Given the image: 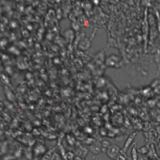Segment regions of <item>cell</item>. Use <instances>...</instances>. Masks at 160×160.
Returning <instances> with one entry per match:
<instances>
[{
  "mask_svg": "<svg viewBox=\"0 0 160 160\" xmlns=\"http://www.w3.org/2000/svg\"><path fill=\"white\" fill-rule=\"evenodd\" d=\"M75 154L76 156H80V157H82V158H85V156H87V153H88V149L81 146V145H79L78 148H76L75 150Z\"/></svg>",
  "mask_w": 160,
  "mask_h": 160,
  "instance_id": "cell-2",
  "label": "cell"
},
{
  "mask_svg": "<svg viewBox=\"0 0 160 160\" xmlns=\"http://www.w3.org/2000/svg\"><path fill=\"white\" fill-rule=\"evenodd\" d=\"M91 46V40L90 38H82L79 42V48L81 50H87Z\"/></svg>",
  "mask_w": 160,
  "mask_h": 160,
  "instance_id": "cell-5",
  "label": "cell"
},
{
  "mask_svg": "<svg viewBox=\"0 0 160 160\" xmlns=\"http://www.w3.org/2000/svg\"><path fill=\"white\" fill-rule=\"evenodd\" d=\"M135 136H136V132H134V133H132V134H130L129 136L127 138V140H126V142H125V144H124V147H123V149H122L124 152L127 153V151L129 150V148L132 145V142L134 141Z\"/></svg>",
  "mask_w": 160,
  "mask_h": 160,
  "instance_id": "cell-3",
  "label": "cell"
},
{
  "mask_svg": "<svg viewBox=\"0 0 160 160\" xmlns=\"http://www.w3.org/2000/svg\"><path fill=\"white\" fill-rule=\"evenodd\" d=\"M67 142L69 143V145L71 144V146H74L76 143V140L73 136H71V135H67Z\"/></svg>",
  "mask_w": 160,
  "mask_h": 160,
  "instance_id": "cell-12",
  "label": "cell"
},
{
  "mask_svg": "<svg viewBox=\"0 0 160 160\" xmlns=\"http://www.w3.org/2000/svg\"><path fill=\"white\" fill-rule=\"evenodd\" d=\"M24 153H25V156L27 157V159H32V154H33V152L31 151L30 148H27L25 149V152H24Z\"/></svg>",
  "mask_w": 160,
  "mask_h": 160,
  "instance_id": "cell-11",
  "label": "cell"
},
{
  "mask_svg": "<svg viewBox=\"0 0 160 160\" xmlns=\"http://www.w3.org/2000/svg\"><path fill=\"white\" fill-rule=\"evenodd\" d=\"M75 160H85L84 158H82V157H80V156H76Z\"/></svg>",
  "mask_w": 160,
  "mask_h": 160,
  "instance_id": "cell-14",
  "label": "cell"
},
{
  "mask_svg": "<svg viewBox=\"0 0 160 160\" xmlns=\"http://www.w3.org/2000/svg\"><path fill=\"white\" fill-rule=\"evenodd\" d=\"M120 152H121V149L119 148V146H117V145H110L108 151L106 152L105 154L108 156V158L116 160V158H117Z\"/></svg>",
  "mask_w": 160,
  "mask_h": 160,
  "instance_id": "cell-1",
  "label": "cell"
},
{
  "mask_svg": "<svg viewBox=\"0 0 160 160\" xmlns=\"http://www.w3.org/2000/svg\"><path fill=\"white\" fill-rule=\"evenodd\" d=\"M88 151L93 153V154H99L102 150H101V143L99 142H94L93 144H91L90 146H88Z\"/></svg>",
  "mask_w": 160,
  "mask_h": 160,
  "instance_id": "cell-4",
  "label": "cell"
},
{
  "mask_svg": "<svg viewBox=\"0 0 160 160\" xmlns=\"http://www.w3.org/2000/svg\"><path fill=\"white\" fill-rule=\"evenodd\" d=\"M55 152H56V148H52L50 150H48V151L46 152V153H44L42 156L40 160H50L52 156H53V153H54Z\"/></svg>",
  "mask_w": 160,
  "mask_h": 160,
  "instance_id": "cell-6",
  "label": "cell"
},
{
  "mask_svg": "<svg viewBox=\"0 0 160 160\" xmlns=\"http://www.w3.org/2000/svg\"><path fill=\"white\" fill-rule=\"evenodd\" d=\"M50 160H62V159L61 157V154L55 152L54 153H53V156H52V157H51Z\"/></svg>",
  "mask_w": 160,
  "mask_h": 160,
  "instance_id": "cell-13",
  "label": "cell"
},
{
  "mask_svg": "<svg viewBox=\"0 0 160 160\" xmlns=\"http://www.w3.org/2000/svg\"><path fill=\"white\" fill-rule=\"evenodd\" d=\"M132 160H138V153H137V149L135 147V145H133L132 150Z\"/></svg>",
  "mask_w": 160,
  "mask_h": 160,
  "instance_id": "cell-9",
  "label": "cell"
},
{
  "mask_svg": "<svg viewBox=\"0 0 160 160\" xmlns=\"http://www.w3.org/2000/svg\"><path fill=\"white\" fill-rule=\"evenodd\" d=\"M110 147V143L108 140H103V141L101 142V150H102V153H106V152L108 151V149Z\"/></svg>",
  "mask_w": 160,
  "mask_h": 160,
  "instance_id": "cell-7",
  "label": "cell"
},
{
  "mask_svg": "<svg viewBox=\"0 0 160 160\" xmlns=\"http://www.w3.org/2000/svg\"><path fill=\"white\" fill-rule=\"evenodd\" d=\"M128 158V156H127V153L124 152L123 150H121V152L119 153L117 158H116V160H127Z\"/></svg>",
  "mask_w": 160,
  "mask_h": 160,
  "instance_id": "cell-8",
  "label": "cell"
},
{
  "mask_svg": "<svg viewBox=\"0 0 160 160\" xmlns=\"http://www.w3.org/2000/svg\"><path fill=\"white\" fill-rule=\"evenodd\" d=\"M76 158V154L74 152H66V160H75Z\"/></svg>",
  "mask_w": 160,
  "mask_h": 160,
  "instance_id": "cell-10",
  "label": "cell"
}]
</instances>
